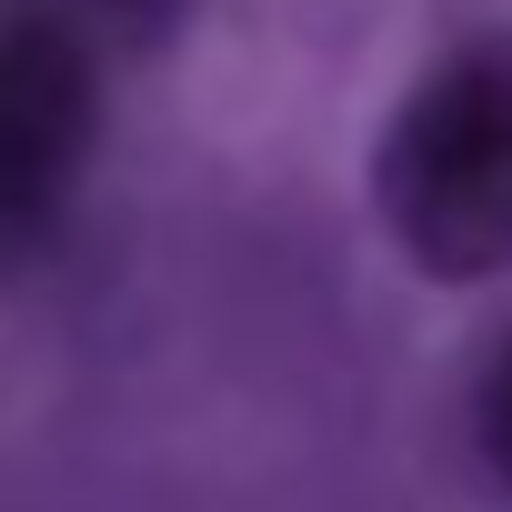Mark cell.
<instances>
[{"label": "cell", "instance_id": "cell-2", "mask_svg": "<svg viewBox=\"0 0 512 512\" xmlns=\"http://www.w3.org/2000/svg\"><path fill=\"white\" fill-rule=\"evenodd\" d=\"M101 71L71 21H11L0 31V251L41 231V211L71 191L91 151Z\"/></svg>", "mask_w": 512, "mask_h": 512}, {"label": "cell", "instance_id": "cell-3", "mask_svg": "<svg viewBox=\"0 0 512 512\" xmlns=\"http://www.w3.org/2000/svg\"><path fill=\"white\" fill-rule=\"evenodd\" d=\"M482 442H492V462L512 472V352H502L492 382H482Z\"/></svg>", "mask_w": 512, "mask_h": 512}, {"label": "cell", "instance_id": "cell-1", "mask_svg": "<svg viewBox=\"0 0 512 512\" xmlns=\"http://www.w3.org/2000/svg\"><path fill=\"white\" fill-rule=\"evenodd\" d=\"M382 221L432 282L512 262V51H452L382 131Z\"/></svg>", "mask_w": 512, "mask_h": 512}]
</instances>
